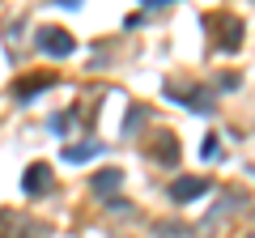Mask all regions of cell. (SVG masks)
<instances>
[{
  "mask_svg": "<svg viewBox=\"0 0 255 238\" xmlns=\"http://www.w3.org/2000/svg\"><path fill=\"white\" fill-rule=\"evenodd\" d=\"M73 34H64V30H55V26H47V30H38V51H47V55H73Z\"/></svg>",
  "mask_w": 255,
  "mask_h": 238,
  "instance_id": "1",
  "label": "cell"
},
{
  "mask_svg": "<svg viewBox=\"0 0 255 238\" xmlns=\"http://www.w3.org/2000/svg\"><path fill=\"white\" fill-rule=\"evenodd\" d=\"M166 94H170V98H179V102H187V111H200V115H209V111H213V98H209V94H200V90L166 85Z\"/></svg>",
  "mask_w": 255,
  "mask_h": 238,
  "instance_id": "2",
  "label": "cell"
},
{
  "mask_svg": "<svg viewBox=\"0 0 255 238\" xmlns=\"http://www.w3.org/2000/svg\"><path fill=\"white\" fill-rule=\"evenodd\" d=\"M209 192V179L204 174H196V179H179V183H170V200H196V196H204Z\"/></svg>",
  "mask_w": 255,
  "mask_h": 238,
  "instance_id": "3",
  "label": "cell"
},
{
  "mask_svg": "<svg viewBox=\"0 0 255 238\" xmlns=\"http://www.w3.org/2000/svg\"><path fill=\"white\" fill-rule=\"evenodd\" d=\"M21 187H26L30 196H47V192H51V170H47L43 162H38V166H30V170H26V179H21Z\"/></svg>",
  "mask_w": 255,
  "mask_h": 238,
  "instance_id": "4",
  "label": "cell"
},
{
  "mask_svg": "<svg viewBox=\"0 0 255 238\" xmlns=\"http://www.w3.org/2000/svg\"><path fill=\"white\" fill-rule=\"evenodd\" d=\"M94 153H102V140H85V145H64V162H90Z\"/></svg>",
  "mask_w": 255,
  "mask_h": 238,
  "instance_id": "5",
  "label": "cell"
},
{
  "mask_svg": "<svg viewBox=\"0 0 255 238\" xmlns=\"http://www.w3.org/2000/svg\"><path fill=\"white\" fill-rule=\"evenodd\" d=\"M51 81H55V77H34V81H17V90H13V94H17V98H34V94H43Z\"/></svg>",
  "mask_w": 255,
  "mask_h": 238,
  "instance_id": "6",
  "label": "cell"
},
{
  "mask_svg": "<svg viewBox=\"0 0 255 238\" xmlns=\"http://www.w3.org/2000/svg\"><path fill=\"white\" fill-rule=\"evenodd\" d=\"M119 183H124V174H119V170H102V174H94V192H115Z\"/></svg>",
  "mask_w": 255,
  "mask_h": 238,
  "instance_id": "7",
  "label": "cell"
},
{
  "mask_svg": "<svg viewBox=\"0 0 255 238\" xmlns=\"http://www.w3.org/2000/svg\"><path fill=\"white\" fill-rule=\"evenodd\" d=\"M179 157V145H174V136H162V145H157V162H174Z\"/></svg>",
  "mask_w": 255,
  "mask_h": 238,
  "instance_id": "8",
  "label": "cell"
},
{
  "mask_svg": "<svg viewBox=\"0 0 255 238\" xmlns=\"http://www.w3.org/2000/svg\"><path fill=\"white\" fill-rule=\"evenodd\" d=\"M200 153L213 162V157H217V136H209V145H200Z\"/></svg>",
  "mask_w": 255,
  "mask_h": 238,
  "instance_id": "9",
  "label": "cell"
},
{
  "mask_svg": "<svg viewBox=\"0 0 255 238\" xmlns=\"http://www.w3.org/2000/svg\"><path fill=\"white\" fill-rule=\"evenodd\" d=\"M145 4L149 9H162V4H170V0H145Z\"/></svg>",
  "mask_w": 255,
  "mask_h": 238,
  "instance_id": "10",
  "label": "cell"
}]
</instances>
